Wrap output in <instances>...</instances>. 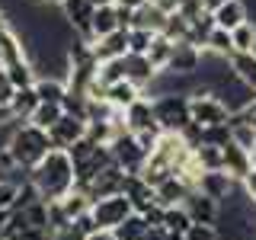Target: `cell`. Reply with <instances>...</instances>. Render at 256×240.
<instances>
[{
    "label": "cell",
    "mask_w": 256,
    "mask_h": 240,
    "mask_svg": "<svg viewBox=\"0 0 256 240\" xmlns=\"http://www.w3.org/2000/svg\"><path fill=\"white\" fill-rule=\"evenodd\" d=\"M86 134V122L84 118H74V116H61L58 122L48 128V144L52 150H68L74 141H80Z\"/></svg>",
    "instance_id": "8"
},
{
    "label": "cell",
    "mask_w": 256,
    "mask_h": 240,
    "mask_svg": "<svg viewBox=\"0 0 256 240\" xmlns=\"http://www.w3.org/2000/svg\"><path fill=\"white\" fill-rule=\"evenodd\" d=\"M150 4H154L157 10H164V13H180V6L186 4V0H150Z\"/></svg>",
    "instance_id": "46"
},
{
    "label": "cell",
    "mask_w": 256,
    "mask_h": 240,
    "mask_svg": "<svg viewBox=\"0 0 256 240\" xmlns=\"http://www.w3.org/2000/svg\"><path fill=\"white\" fill-rule=\"evenodd\" d=\"M150 106H154V122H157L160 132L180 134L189 125V96L160 93V96H150Z\"/></svg>",
    "instance_id": "3"
},
{
    "label": "cell",
    "mask_w": 256,
    "mask_h": 240,
    "mask_svg": "<svg viewBox=\"0 0 256 240\" xmlns=\"http://www.w3.org/2000/svg\"><path fill=\"white\" fill-rule=\"evenodd\" d=\"M148 0H112V6H118V10H128V13H134L138 6H144Z\"/></svg>",
    "instance_id": "47"
},
{
    "label": "cell",
    "mask_w": 256,
    "mask_h": 240,
    "mask_svg": "<svg viewBox=\"0 0 256 240\" xmlns=\"http://www.w3.org/2000/svg\"><path fill=\"white\" fill-rule=\"evenodd\" d=\"M109 154H112L116 166H118V170H122L125 176L141 173L144 160H148V154H144V150L138 148V141H134V134H132V132H118L116 138L109 141Z\"/></svg>",
    "instance_id": "5"
},
{
    "label": "cell",
    "mask_w": 256,
    "mask_h": 240,
    "mask_svg": "<svg viewBox=\"0 0 256 240\" xmlns=\"http://www.w3.org/2000/svg\"><path fill=\"white\" fill-rule=\"evenodd\" d=\"M228 64H230V74L256 96V54L253 52L250 54H230Z\"/></svg>",
    "instance_id": "23"
},
{
    "label": "cell",
    "mask_w": 256,
    "mask_h": 240,
    "mask_svg": "<svg viewBox=\"0 0 256 240\" xmlns=\"http://www.w3.org/2000/svg\"><path fill=\"white\" fill-rule=\"evenodd\" d=\"M230 45H234V54H250L256 52V22L246 20L244 26H237L230 32Z\"/></svg>",
    "instance_id": "27"
},
{
    "label": "cell",
    "mask_w": 256,
    "mask_h": 240,
    "mask_svg": "<svg viewBox=\"0 0 256 240\" xmlns=\"http://www.w3.org/2000/svg\"><path fill=\"white\" fill-rule=\"evenodd\" d=\"M122 122H125V132L138 134L144 128H154V106H150V96H138L125 112H122Z\"/></svg>",
    "instance_id": "12"
},
{
    "label": "cell",
    "mask_w": 256,
    "mask_h": 240,
    "mask_svg": "<svg viewBox=\"0 0 256 240\" xmlns=\"http://www.w3.org/2000/svg\"><path fill=\"white\" fill-rule=\"evenodd\" d=\"M170 52H173V42H166L164 36H154V42H150V48H148V64L157 70V74H164L166 70V61H170Z\"/></svg>",
    "instance_id": "28"
},
{
    "label": "cell",
    "mask_w": 256,
    "mask_h": 240,
    "mask_svg": "<svg viewBox=\"0 0 256 240\" xmlns=\"http://www.w3.org/2000/svg\"><path fill=\"white\" fill-rule=\"evenodd\" d=\"M164 22H166V13L157 10V6L148 0L144 6H138V10L132 13V22H128V29H144V32H154V36H160Z\"/></svg>",
    "instance_id": "20"
},
{
    "label": "cell",
    "mask_w": 256,
    "mask_h": 240,
    "mask_svg": "<svg viewBox=\"0 0 256 240\" xmlns=\"http://www.w3.org/2000/svg\"><path fill=\"white\" fill-rule=\"evenodd\" d=\"M96 148H100V144H93V141H90V138L84 134V138H80V141H74V144H70L68 150H64V154H68V157H70V164L77 166V164H84V160L90 157Z\"/></svg>",
    "instance_id": "39"
},
{
    "label": "cell",
    "mask_w": 256,
    "mask_h": 240,
    "mask_svg": "<svg viewBox=\"0 0 256 240\" xmlns=\"http://www.w3.org/2000/svg\"><path fill=\"white\" fill-rule=\"evenodd\" d=\"M122 196L132 202V212H148L150 205H154V189L148 186V182L141 180L138 173H132V176H125V182H122Z\"/></svg>",
    "instance_id": "17"
},
{
    "label": "cell",
    "mask_w": 256,
    "mask_h": 240,
    "mask_svg": "<svg viewBox=\"0 0 256 240\" xmlns=\"http://www.w3.org/2000/svg\"><path fill=\"white\" fill-rule=\"evenodd\" d=\"M13 93H16V86L10 84L6 70L0 68V109H10V102H13Z\"/></svg>",
    "instance_id": "44"
},
{
    "label": "cell",
    "mask_w": 256,
    "mask_h": 240,
    "mask_svg": "<svg viewBox=\"0 0 256 240\" xmlns=\"http://www.w3.org/2000/svg\"><path fill=\"white\" fill-rule=\"evenodd\" d=\"M16 196H20V182H16V180H4V176H0V212H13Z\"/></svg>",
    "instance_id": "40"
},
{
    "label": "cell",
    "mask_w": 256,
    "mask_h": 240,
    "mask_svg": "<svg viewBox=\"0 0 256 240\" xmlns=\"http://www.w3.org/2000/svg\"><path fill=\"white\" fill-rule=\"evenodd\" d=\"M189 214H186V208L182 205H176V208H164V221H160V228L166 230V234H186L189 230Z\"/></svg>",
    "instance_id": "29"
},
{
    "label": "cell",
    "mask_w": 256,
    "mask_h": 240,
    "mask_svg": "<svg viewBox=\"0 0 256 240\" xmlns=\"http://www.w3.org/2000/svg\"><path fill=\"white\" fill-rule=\"evenodd\" d=\"M122 182H125V173L118 170L116 164H112V166H106V170H102L100 176H96L93 182H86V186L80 189V192H84V196L90 198V205H93L96 198H106V196H118V192H122Z\"/></svg>",
    "instance_id": "9"
},
{
    "label": "cell",
    "mask_w": 256,
    "mask_h": 240,
    "mask_svg": "<svg viewBox=\"0 0 256 240\" xmlns=\"http://www.w3.org/2000/svg\"><path fill=\"white\" fill-rule=\"evenodd\" d=\"M32 90H36L38 102H58L64 100V93H68V84L58 77H36V84H32Z\"/></svg>",
    "instance_id": "25"
},
{
    "label": "cell",
    "mask_w": 256,
    "mask_h": 240,
    "mask_svg": "<svg viewBox=\"0 0 256 240\" xmlns=\"http://www.w3.org/2000/svg\"><path fill=\"white\" fill-rule=\"evenodd\" d=\"M6 218H10V212H0V234H4V224H6Z\"/></svg>",
    "instance_id": "52"
},
{
    "label": "cell",
    "mask_w": 256,
    "mask_h": 240,
    "mask_svg": "<svg viewBox=\"0 0 256 240\" xmlns=\"http://www.w3.org/2000/svg\"><path fill=\"white\" fill-rule=\"evenodd\" d=\"M61 116H64V112H61L58 102H38L36 112L29 116V125H36V128H42V132H48V128L58 122Z\"/></svg>",
    "instance_id": "31"
},
{
    "label": "cell",
    "mask_w": 256,
    "mask_h": 240,
    "mask_svg": "<svg viewBox=\"0 0 256 240\" xmlns=\"http://www.w3.org/2000/svg\"><path fill=\"white\" fill-rule=\"evenodd\" d=\"M240 186H244V192H246V198H250V205H256V166L250 173L240 180Z\"/></svg>",
    "instance_id": "45"
},
{
    "label": "cell",
    "mask_w": 256,
    "mask_h": 240,
    "mask_svg": "<svg viewBox=\"0 0 256 240\" xmlns=\"http://www.w3.org/2000/svg\"><path fill=\"white\" fill-rule=\"evenodd\" d=\"M128 214H132V202L118 192V196H106V198H96L90 205V218L96 230H116Z\"/></svg>",
    "instance_id": "4"
},
{
    "label": "cell",
    "mask_w": 256,
    "mask_h": 240,
    "mask_svg": "<svg viewBox=\"0 0 256 240\" xmlns=\"http://www.w3.org/2000/svg\"><path fill=\"white\" fill-rule=\"evenodd\" d=\"M221 170L228 173L234 182H240L246 173L253 170V164H250V154H246L244 148H237L234 141H228V144L221 148Z\"/></svg>",
    "instance_id": "14"
},
{
    "label": "cell",
    "mask_w": 256,
    "mask_h": 240,
    "mask_svg": "<svg viewBox=\"0 0 256 240\" xmlns=\"http://www.w3.org/2000/svg\"><path fill=\"white\" fill-rule=\"evenodd\" d=\"M228 141H230V128H228V125H214V128H202V141H198V144L224 148Z\"/></svg>",
    "instance_id": "41"
},
{
    "label": "cell",
    "mask_w": 256,
    "mask_h": 240,
    "mask_svg": "<svg viewBox=\"0 0 256 240\" xmlns=\"http://www.w3.org/2000/svg\"><path fill=\"white\" fill-rule=\"evenodd\" d=\"M214 29V20H212V13H202L198 20H192L189 22V38L186 42L189 45H196V48H202L205 45V38H208V32Z\"/></svg>",
    "instance_id": "37"
},
{
    "label": "cell",
    "mask_w": 256,
    "mask_h": 240,
    "mask_svg": "<svg viewBox=\"0 0 256 240\" xmlns=\"http://www.w3.org/2000/svg\"><path fill=\"white\" fill-rule=\"evenodd\" d=\"M6 122H13V118H10V109H0V125H6Z\"/></svg>",
    "instance_id": "49"
},
{
    "label": "cell",
    "mask_w": 256,
    "mask_h": 240,
    "mask_svg": "<svg viewBox=\"0 0 256 240\" xmlns=\"http://www.w3.org/2000/svg\"><path fill=\"white\" fill-rule=\"evenodd\" d=\"M160 36L166 38V42H186L189 38V22L182 20L180 13H166V22H164V29H160Z\"/></svg>",
    "instance_id": "35"
},
{
    "label": "cell",
    "mask_w": 256,
    "mask_h": 240,
    "mask_svg": "<svg viewBox=\"0 0 256 240\" xmlns=\"http://www.w3.org/2000/svg\"><path fill=\"white\" fill-rule=\"evenodd\" d=\"M84 240H116V234H112V230H93V234H86Z\"/></svg>",
    "instance_id": "48"
},
{
    "label": "cell",
    "mask_w": 256,
    "mask_h": 240,
    "mask_svg": "<svg viewBox=\"0 0 256 240\" xmlns=\"http://www.w3.org/2000/svg\"><path fill=\"white\" fill-rule=\"evenodd\" d=\"M36 4H64V0H36Z\"/></svg>",
    "instance_id": "54"
},
{
    "label": "cell",
    "mask_w": 256,
    "mask_h": 240,
    "mask_svg": "<svg viewBox=\"0 0 256 240\" xmlns=\"http://www.w3.org/2000/svg\"><path fill=\"white\" fill-rule=\"evenodd\" d=\"M138 96H144V93H141L138 86L132 84V80H118V84H109V86H106V93H102V100H106L112 109L125 112V109L132 106L134 100H138Z\"/></svg>",
    "instance_id": "21"
},
{
    "label": "cell",
    "mask_w": 256,
    "mask_h": 240,
    "mask_svg": "<svg viewBox=\"0 0 256 240\" xmlns=\"http://www.w3.org/2000/svg\"><path fill=\"white\" fill-rule=\"evenodd\" d=\"M234 186L237 182L230 180L224 170H214V173H202L198 176V186H196V192H202V196H208L212 202H224V198H230V192H234Z\"/></svg>",
    "instance_id": "13"
},
{
    "label": "cell",
    "mask_w": 256,
    "mask_h": 240,
    "mask_svg": "<svg viewBox=\"0 0 256 240\" xmlns=\"http://www.w3.org/2000/svg\"><path fill=\"white\" fill-rule=\"evenodd\" d=\"M112 234H116V240H141L144 234H148V224H144V218L138 212H132Z\"/></svg>",
    "instance_id": "32"
},
{
    "label": "cell",
    "mask_w": 256,
    "mask_h": 240,
    "mask_svg": "<svg viewBox=\"0 0 256 240\" xmlns=\"http://www.w3.org/2000/svg\"><path fill=\"white\" fill-rule=\"evenodd\" d=\"M250 164L256 166V144H253V148H250Z\"/></svg>",
    "instance_id": "53"
},
{
    "label": "cell",
    "mask_w": 256,
    "mask_h": 240,
    "mask_svg": "<svg viewBox=\"0 0 256 240\" xmlns=\"http://www.w3.org/2000/svg\"><path fill=\"white\" fill-rule=\"evenodd\" d=\"M6 70V77H10V84L16 86V90H22V86H32L36 84V68H32V61H16L10 64V68H4Z\"/></svg>",
    "instance_id": "34"
},
{
    "label": "cell",
    "mask_w": 256,
    "mask_h": 240,
    "mask_svg": "<svg viewBox=\"0 0 256 240\" xmlns=\"http://www.w3.org/2000/svg\"><path fill=\"white\" fill-rule=\"evenodd\" d=\"M29 58V48L22 42V36L10 26L0 29V68H10L16 61H26Z\"/></svg>",
    "instance_id": "16"
},
{
    "label": "cell",
    "mask_w": 256,
    "mask_h": 240,
    "mask_svg": "<svg viewBox=\"0 0 256 240\" xmlns=\"http://www.w3.org/2000/svg\"><path fill=\"white\" fill-rule=\"evenodd\" d=\"M61 6V20L64 26L74 32L77 38H84V42H93V32H90V22H93V6L86 4V0H64Z\"/></svg>",
    "instance_id": "6"
},
{
    "label": "cell",
    "mask_w": 256,
    "mask_h": 240,
    "mask_svg": "<svg viewBox=\"0 0 256 240\" xmlns=\"http://www.w3.org/2000/svg\"><path fill=\"white\" fill-rule=\"evenodd\" d=\"M198 68H202V48L189 45V42H176L170 52V61H166L164 74H176V77H196Z\"/></svg>",
    "instance_id": "7"
},
{
    "label": "cell",
    "mask_w": 256,
    "mask_h": 240,
    "mask_svg": "<svg viewBox=\"0 0 256 240\" xmlns=\"http://www.w3.org/2000/svg\"><path fill=\"white\" fill-rule=\"evenodd\" d=\"M86 4H90V6H93V10H96V6H109V4H112V0H86Z\"/></svg>",
    "instance_id": "51"
},
{
    "label": "cell",
    "mask_w": 256,
    "mask_h": 240,
    "mask_svg": "<svg viewBox=\"0 0 256 240\" xmlns=\"http://www.w3.org/2000/svg\"><path fill=\"white\" fill-rule=\"evenodd\" d=\"M32 189L38 192L42 202H58L74 189V164L64 150H48L36 166L26 173Z\"/></svg>",
    "instance_id": "1"
},
{
    "label": "cell",
    "mask_w": 256,
    "mask_h": 240,
    "mask_svg": "<svg viewBox=\"0 0 256 240\" xmlns=\"http://www.w3.org/2000/svg\"><path fill=\"white\" fill-rule=\"evenodd\" d=\"M6 150H10L13 164L20 166L22 173H29L32 166L52 150L48 132H42V128H36L29 122H13V132H10V138H6Z\"/></svg>",
    "instance_id": "2"
},
{
    "label": "cell",
    "mask_w": 256,
    "mask_h": 240,
    "mask_svg": "<svg viewBox=\"0 0 256 240\" xmlns=\"http://www.w3.org/2000/svg\"><path fill=\"white\" fill-rule=\"evenodd\" d=\"M38 106V96L32 86H22V90L13 93V102H10V118L13 122H29V116L36 112Z\"/></svg>",
    "instance_id": "24"
},
{
    "label": "cell",
    "mask_w": 256,
    "mask_h": 240,
    "mask_svg": "<svg viewBox=\"0 0 256 240\" xmlns=\"http://www.w3.org/2000/svg\"><path fill=\"white\" fill-rule=\"evenodd\" d=\"M96 80H100L102 86L125 80V58H116V61H102V64H96Z\"/></svg>",
    "instance_id": "36"
},
{
    "label": "cell",
    "mask_w": 256,
    "mask_h": 240,
    "mask_svg": "<svg viewBox=\"0 0 256 240\" xmlns=\"http://www.w3.org/2000/svg\"><path fill=\"white\" fill-rule=\"evenodd\" d=\"M202 4H205V10L212 13V10H214V6H218V4H224V0H202Z\"/></svg>",
    "instance_id": "50"
},
{
    "label": "cell",
    "mask_w": 256,
    "mask_h": 240,
    "mask_svg": "<svg viewBox=\"0 0 256 240\" xmlns=\"http://www.w3.org/2000/svg\"><path fill=\"white\" fill-rule=\"evenodd\" d=\"M182 208H186V214H189L192 224H214V228H218L221 205L212 202V198L202 196V192H189L186 202H182Z\"/></svg>",
    "instance_id": "11"
},
{
    "label": "cell",
    "mask_w": 256,
    "mask_h": 240,
    "mask_svg": "<svg viewBox=\"0 0 256 240\" xmlns=\"http://www.w3.org/2000/svg\"><path fill=\"white\" fill-rule=\"evenodd\" d=\"M122 29V22H118V10L116 6H96L93 10V22H90V32H93V42L96 38H106L112 36V32H118Z\"/></svg>",
    "instance_id": "22"
},
{
    "label": "cell",
    "mask_w": 256,
    "mask_h": 240,
    "mask_svg": "<svg viewBox=\"0 0 256 240\" xmlns=\"http://www.w3.org/2000/svg\"><path fill=\"white\" fill-rule=\"evenodd\" d=\"M202 52L218 54V58H230V54H234V45H230V32H224V29H212V32H208V38H205V45H202Z\"/></svg>",
    "instance_id": "30"
},
{
    "label": "cell",
    "mask_w": 256,
    "mask_h": 240,
    "mask_svg": "<svg viewBox=\"0 0 256 240\" xmlns=\"http://www.w3.org/2000/svg\"><path fill=\"white\" fill-rule=\"evenodd\" d=\"M125 54H128V29H118V32H112V36L96 38V42H93V58H96V64L125 58Z\"/></svg>",
    "instance_id": "15"
},
{
    "label": "cell",
    "mask_w": 256,
    "mask_h": 240,
    "mask_svg": "<svg viewBox=\"0 0 256 240\" xmlns=\"http://www.w3.org/2000/svg\"><path fill=\"white\" fill-rule=\"evenodd\" d=\"M189 192L192 189L180 180V176H170V180H164L160 186H154V205H160V208H176V205L186 202Z\"/></svg>",
    "instance_id": "18"
},
{
    "label": "cell",
    "mask_w": 256,
    "mask_h": 240,
    "mask_svg": "<svg viewBox=\"0 0 256 240\" xmlns=\"http://www.w3.org/2000/svg\"><path fill=\"white\" fill-rule=\"evenodd\" d=\"M160 134H164V132H160V128L154 125V128H144V132H138V134H134V141H138V148L144 150V154H154Z\"/></svg>",
    "instance_id": "42"
},
{
    "label": "cell",
    "mask_w": 256,
    "mask_h": 240,
    "mask_svg": "<svg viewBox=\"0 0 256 240\" xmlns=\"http://www.w3.org/2000/svg\"><path fill=\"white\" fill-rule=\"evenodd\" d=\"M192 157H196L198 170L202 173H214L221 170V148H212V144H198V148H192Z\"/></svg>",
    "instance_id": "33"
},
{
    "label": "cell",
    "mask_w": 256,
    "mask_h": 240,
    "mask_svg": "<svg viewBox=\"0 0 256 240\" xmlns=\"http://www.w3.org/2000/svg\"><path fill=\"white\" fill-rule=\"evenodd\" d=\"M6 26V20H4V10H0V29H4Z\"/></svg>",
    "instance_id": "55"
},
{
    "label": "cell",
    "mask_w": 256,
    "mask_h": 240,
    "mask_svg": "<svg viewBox=\"0 0 256 240\" xmlns=\"http://www.w3.org/2000/svg\"><path fill=\"white\" fill-rule=\"evenodd\" d=\"M150 42H154V32H144V29H128V54H148Z\"/></svg>",
    "instance_id": "38"
},
{
    "label": "cell",
    "mask_w": 256,
    "mask_h": 240,
    "mask_svg": "<svg viewBox=\"0 0 256 240\" xmlns=\"http://www.w3.org/2000/svg\"><path fill=\"white\" fill-rule=\"evenodd\" d=\"M154 77H157V70L148 64L144 54H125V80H132L141 93L154 84Z\"/></svg>",
    "instance_id": "19"
},
{
    "label": "cell",
    "mask_w": 256,
    "mask_h": 240,
    "mask_svg": "<svg viewBox=\"0 0 256 240\" xmlns=\"http://www.w3.org/2000/svg\"><path fill=\"white\" fill-rule=\"evenodd\" d=\"M58 208H61V214H64L68 221H77L80 214L90 212V198H86L80 189H70L64 198H58Z\"/></svg>",
    "instance_id": "26"
},
{
    "label": "cell",
    "mask_w": 256,
    "mask_h": 240,
    "mask_svg": "<svg viewBox=\"0 0 256 240\" xmlns=\"http://www.w3.org/2000/svg\"><path fill=\"white\" fill-rule=\"evenodd\" d=\"M212 20H214V29L234 32L237 26H244L250 20V6H246V0H224L212 10Z\"/></svg>",
    "instance_id": "10"
},
{
    "label": "cell",
    "mask_w": 256,
    "mask_h": 240,
    "mask_svg": "<svg viewBox=\"0 0 256 240\" xmlns=\"http://www.w3.org/2000/svg\"><path fill=\"white\" fill-rule=\"evenodd\" d=\"M182 240H218V228L214 224H189Z\"/></svg>",
    "instance_id": "43"
}]
</instances>
